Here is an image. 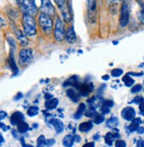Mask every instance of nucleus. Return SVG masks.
<instances>
[{
  "mask_svg": "<svg viewBox=\"0 0 144 147\" xmlns=\"http://www.w3.org/2000/svg\"><path fill=\"white\" fill-rule=\"evenodd\" d=\"M22 25L24 28V33L27 36H35L37 32L36 22L33 16L28 14H23Z\"/></svg>",
  "mask_w": 144,
  "mask_h": 147,
  "instance_id": "obj_1",
  "label": "nucleus"
},
{
  "mask_svg": "<svg viewBox=\"0 0 144 147\" xmlns=\"http://www.w3.org/2000/svg\"><path fill=\"white\" fill-rule=\"evenodd\" d=\"M139 108H140V111L141 113H144V101H142L140 105H139Z\"/></svg>",
  "mask_w": 144,
  "mask_h": 147,
  "instance_id": "obj_50",
  "label": "nucleus"
},
{
  "mask_svg": "<svg viewBox=\"0 0 144 147\" xmlns=\"http://www.w3.org/2000/svg\"><path fill=\"white\" fill-rule=\"evenodd\" d=\"M5 26H6V22L4 19H2L1 17H0V28H2Z\"/></svg>",
  "mask_w": 144,
  "mask_h": 147,
  "instance_id": "obj_41",
  "label": "nucleus"
},
{
  "mask_svg": "<svg viewBox=\"0 0 144 147\" xmlns=\"http://www.w3.org/2000/svg\"><path fill=\"white\" fill-rule=\"evenodd\" d=\"M54 1L58 5V7L59 8L65 22H69L71 20V14H70V10L67 5V1L66 0H54Z\"/></svg>",
  "mask_w": 144,
  "mask_h": 147,
  "instance_id": "obj_6",
  "label": "nucleus"
},
{
  "mask_svg": "<svg viewBox=\"0 0 144 147\" xmlns=\"http://www.w3.org/2000/svg\"><path fill=\"white\" fill-rule=\"evenodd\" d=\"M41 7L40 10L42 13H45L47 15H53L55 13V8L53 6V5L51 4L50 0H41Z\"/></svg>",
  "mask_w": 144,
  "mask_h": 147,
  "instance_id": "obj_8",
  "label": "nucleus"
},
{
  "mask_svg": "<svg viewBox=\"0 0 144 147\" xmlns=\"http://www.w3.org/2000/svg\"><path fill=\"white\" fill-rule=\"evenodd\" d=\"M111 76H113V77H119L120 76H122L123 70L120 68H114L111 70Z\"/></svg>",
  "mask_w": 144,
  "mask_h": 147,
  "instance_id": "obj_31",
  "label": "nucleus"
},
{
  "mask_svg": "<svg viewBox=\"0 0 144 147\" xmlns=\"http://www.w3.org/2000/svg\"><path fill=\"white\" fill-rule=\"evenodd\" d=\"M92 128H93V124L90 121H85V122H82L80 124L79 126V130L80 132H83V133H86V132H88Z\"/></svg>",
  "mask_w": 144,
  "mask_h": 147,
  "instance_id": "obj_17",
  "label": "nucleus"
},
{
  "mask_svg": "<svg viewBox=\"0 0 144 147\" xmlns=\"http://www.w3.org/2000/svg\"><path fill=\"white\" fill-rule=\"evenodd\" d=\"M137 133L138 134H144V128L143 127H139L137 129Z\"/></svg>",
  "mask_w": 144,
  "mask_h": 147,
  "instance_id": "obj_51",
  "label": "nucleus"
},
{
  "mask_svg": "<svg viewBox=\"0 0 144 147\" xmlns=\"http://www.w3.org/2000/svg\"><path fill=\"white\" fill-rule=\"evenodd\" d=\"M137 2L141 5V10L137 13V18L139 20V22L144 25V3L142 1H141V0H137Z\"/></svg>",
  "mask_w": 144,
  "mask_h": 147,
  "instance_id": "obj_22",
  "label": "nucleus"
},
{
  "mask_svg": "<svg viewBox=\"0 0 144 147\" xmlns=\"http://www.w3.org/2000/svg\"><path fill=\"white\" fill-rule=\"evenodd\" d=\"M142 101H144L143 100V98H141V97H135V98H133V103H135V104H138V105H140Z\"/></svg>",
  "mask_w": 144,
  "mask_h": 147,
  "instance_id": "obj_38",
  "label": "nucleus"
},
{
  "mask_svg": "<svg viewBox=\"0 0 144 147\" xmlns=\"http://www.w3.org/2000/svg\"><path fill=\"white\" fill-rule=\"evenodd\" d=\"M64 86H75V87H78L80 84H79V79H78V76H72L71 78H69L68 80H66L65 82H64Z\"/></svg>",
  "mask_w": 144,
  "mask_h": 147,
  "instance_id": "obj_20",
  "label": "nucleus"
},
{
  "mask_svg": "<svg viewBox=\"0 0 144 147\" xmlns=\"http://www.w3.org/2000/svg\"><path fill=\"white\" fill-rule=\"evenodd\" d=\"M119 138V135L118 132L116 133H111V132H109L105 135L104 136V140H105V143L108 144V145H112V141L114 140L115 138Z\"/></svg>",
  "mask_w": 144,
  "mask_h": 147,
  "instance_id": "obj_15",
  "label": "nucleus"
},
{
  "mask_svg": "<svg viewBox=\"0 0 144 147\" xmlns=\"http://www.w3.org/2000/svg\"><path fill=\"white\" fill-rule=\"evenodd\" d=\"M88 1V12L90 13H94L96 10V0H87Z\"/></svg>",
  "mask_w": 144,
  "mask_h": 147,
  "instance_id": "obj_26",
  "label": "nucleus"
},
{
  "mask_svg": "<svg viewBox=\"0 0 144 147\" xmlns=\"http://www.w3.org/2000/svg\"><path fill=\"white\" fill-rule=\"evenodd\" d=\"M3 142H4V138H3V136L0 135V144L3 143Z\"/></svg>",
  "mask_w": 144,
  "mask_h": 147,
  "instance_id": "obj_58",
  "label": "nucleus"
},
{
  "mask_svg": "<svg viewBox=\"0 0 144 147\" xmlns=\"http://www.w3.org/2000/svg\"><path fill=\"white\" fill-rule=\"evenodd\" d=\"M23 14H28L31 16H35L38 13V8L35 4L34 0H25V2L20 5Z\"/></svg>",
  "mask_w": 144,
  "mask_h": 147,
  "instance_id": "obj_4",
  "label": "nucleus"
},
{
  "mask_svg": "<svg viewBox=\"0 0 144 147\" xmlns=\"http://www.w3.org/2000/svg\"><path fill=\"white\" fill-rule=\"evenodd\" d=\"M141 89H142L141 84H136V85H135V86H133V87L131 89V92H132V93H137V92L141 91Z\"/></svg>",
  "mask_w": 144,
  "mask_h": 147,
  "instance_id": "obj_34",
  "label": "nucleus"
},
{
  "mask_svg": "<svg viewBox=\"0 0 144 147\" xmlns=\"http://www.w3.org/2000/svg\"><path fill=\"white\" fill-rule=\"evenodd\" d=\"M74 136L71 135H66L63 139V144L66 147H72L74 144Z\"/></svg>",
  "mask_w": 144,
  "mask_h": 147,
  "instance_id": "obj_24",
  "label": "nucleus"
},
{
  "mask_svg": "<svg viewBox=\"0 0 144 147\" xmlns=\"http://www.w3.org/2000/svg\"><path fill=\"white\" fill-rule=\"evenodd\" d=\"M74 141H75V142L79 143V142L80 141V136L79 135H75V136H74Z\"/></svg>",
  "mask_w": 144,
  "mask_h": 147,
  "instance_id": "obj_52",
  "label": "nucleus"
},
{
  "mask_svg": "<svg viewBox=\"0 0 144 147\" xmlns=\"http://www.w3.org/2000/svg\"><path fill=\"white\" fill-rule=\"evenodd\" d=\"M128 76H142L143 73H127Z\"/></svg>",
  "mask_w": 144,
  "mask_h": 147,
  "instance_id": "obj_42",
  "label": "nucleus"
},
{
  "mask_svg": "<svg viewBox=\"0 0 144 147\" xmlns=\"http://www.w3.org/2000/svg\"><path fill=\"white\" fill-rule=\"evenodd\" d=\"M77 88L80 90V95L83 97H86L94 90V85H93V83H91V82L90 83H83V84H80Z\"/></svg>",
  "mask_w": 144,
  "mask_h": 147,
  "instance_id": "obj_10",
  "label": "nucleus"
},
{
  "mask_svg": "<svg viewBox=\"0 0 144 147\" xmlns=\"http://www.w3.org/2000/svg\"><path fill=\"white\" fill-rule=\"evenodd\" d=\"M19 63L21 65H27L28 63L31 62L33 59V51L31 49H22L19 51Z\"/></svg>",
  "mask_w": 144,
  "mask_h": 147,
  "instance_id": "obj_7",
  "label": "nucleus"
},
{
  "mask_svg": "<svg viewBox=\"0 0 144 147\" xmlns=\"http://www.w3.org/2000/svg\"><path fill=\"white\" fill-rule=\"evenodd\" d=\"M108 3L111 4V5H115V4H119L120 3L122 0H107Z\"/></svg>",
  "mask_w": 144,
  "mask_h": 147,
  "instance_id": "obj_43",
  "label": "nucleus"
},
{
  "mask_svg": "<svg viewBox=\"0 0 144 147\" xmlns=\"http://www.w3.org/2000/svg\"><path fill=\"white\" fill-rule=\"evenodd\" d=\"M101 111H102V113H104V114L109 113H110V108H109V107H104V106H102Z\"/></svg>",
  "mask_w": 144,
  "mask_h": 147,
  "instance_id": "obj_39",
  "label": "nucleus"
},
{
  "mask_svg": "<svg viewBox=\"0 0 144 147\" xmlns=\"http://www.w3.org/2000/svg\"><path fill=\"white\" fill-rule=\"evenodd\" d=\"M13 1L16 4V5H21L24 2H25V0H13Z\"/></svg>",
  "mask_w": 144,
  "mask_h": 147,
  "instance_id": "obj_48",
  "label": "nucleus"
},
{
  "mask_svg": "<svg viewBox=\"0 0 144 147\" xmlns=\"http://www.w3.org/2000/svg\"><path fill=\"white\" fill-rule=\"evenodd\" d=\"M21 98H22V93H18L17 96L14 98V100H19V99H20Z\"/></svg>",
  "mask_w": 144,
  "mask_h": 147,
  "instance_id": "obj_54",
  "label": "nucleus"
},
{
  "mask_svg": "<svg viewBox=\"0 0 144 147\" xmlns=\"http://www.w3.org/2000/svg\"><path fill=\"white\" fill-rule=\"evenodd\" d=\"M21 144H22L23 147H33L32 145H28V144H27L24 142V138H21Z\"/></svg>",
  "mask_w": 144,
  "mask_h": 147,
  "instance_id": "obj_53",
  "label": "nucleus"
},
{
  "mask_svg": "<svg viewBox=\"0 0 144 147\" xmlns=\"http://www.w3.org/2000/svg\"><path fill=\"white\" fill-rule=\"evenodd\" d=\"M102 80H105V81H107V80H109L110 76H102Z\"/></svg>",
  "mask_w": 144,
  "mask_h": 147,
  "instance_id": "obj_56",
  "label": "nucleus"
},
{
  "mask_svg": "<svg viewBox=\"0 0 144 147\" xmlns=\"http://www.w3.org/2000/svg\"><path fill=\"white\" fill-rule=\"evenodd\" d=\"M58 105V100L57 98H51L50 100H46L44 106L48 110H52L57 107Z\"/></svg>",
  "mask_w": 144,
  "mask_h": 147,
  "instance_id": "obj_21",
  "label": "nucleus"
},
{
  "mask_svg": "<svg viewBox=\"0 0 144 147\" xmlns=\"http://www.w3.org/2000/svg\"><path fill=\"white\" fill-rule=\"evenodd\" d=\"M23 120H24V115L20 112H15L12 114L10 121H11V123L13 125H17L20 121H22Z\"/></svg>",
  "mask_w": 144,
  "mask_h": 147,
  "instance_id": "obj_13",
  "label": "nucleus"
},
{
  "mask_svg": "<svg viewBox=\"0 0 144 147\" xmlns=\"http://www.w3.org/2000/svg\"><path fill=\"white\" fill-rule=\"evenodd\" d=\"M121 116L126 121H133L135 118V111L133 107H125L121 112Z\"/></svg>",
  "mask_w": 144,
  "mask_h": 147,
  "instance_id": "obj_9",
  "label": "nucleus"
},
{
  "mask_svg": "<svg viewBox=\"0 0 144 147\" xmlns=\"http://www.w3.org/2000/svg\"><path fill=\"white\" fill-rule=\"evenodd\" d=\"M130 17V4L128 0H123V3L120 8V17H119V24L121 27L127 26L129 22Z\"/></svg>",
  "mask_w": 144,
  "mask_h": 147,
  "instance_id": "obj_3",
  "label": "nucleus"
},
{
  "mask_svg": "<svg viewBox=\"0 0 144 147\" xmlns=\"http://www.w3.org/2000/svg\"><path fill=\"white\" fill-rule=\"evenodd\" d=\"M8 43H9V45H11V47L13 48V49H15V47H16V44H15V42H14V40H13V38H12V37H8Z\"/></svg>",
  "mask_w": 144,
  "mask_h": 147,
  "instance_id": "obj_37",
  "label": "nucleus"
},
{
  "mask_svg": "<svg viewBox=\"0 0 144 147\" xmlns=\"http://www.w3.org/2000/svg\"><path fill=\"white\" fill-rule=\"evenodd\" d=\"M96 114V110L92 107V108H89L86 113H85V115L87 117H93V116H95V115Z\"/></svg>",
  "mask_w": 144,
  "mask_h": 147,
  "instance_id": "obj_33",
  "label": "nucleus"
},
{
  "mask_svg": "<svg viewBox=\"0 0 144 147\" xmlns=\"http://www.w3.org/2000/svg\"><path fill=\"white\" fill-rule=\"evenodd\" d=\"M141 123V118H135L132 121L131 124L129 125V127H128L129 131L130 132H133V131L137 130V129L140 127Z\"/></svg>",
  "mask_w": 144,
  "mask_h": 147,
  "instance_id": "obj_16",
  "label": "nucleus"
},
{
  "mask_svg": "<svg viewBox=\"0 0 144 147\" xmlns=\"http://www.w3.org/2000/svg\"><path fill=\"white\" fill-rule=\"evenodd\" d=\"M66 94L67 97L75 103L80 100V95H78V93L74 89H68L66 90Z\"/></svg>",
  "mask_w": 144,
  "mask_h": 147,
  "instance_id": "obj_18",
  "label": "nucleus"
},
{
  "mask_svg": "<svg viewBox=\"0 0 144 147\" xmlns=\"http://www.w3.org/2000/svg\"><path fill=\"white\" fill-rule=\"evenodd\" d=\"M50 122L55 128L57 133H61L64 130V124H63L62 121H59L58 119H52V120L50 121Z\"/></svg>",
  "mask_w": 144,
  "mask_h": 147,
  "instance_id": "obj_14",
  "label": "nucleus"
},
{
  "mask_svg": "<svg viewBox=\"0 0 144 147\" xmlns=\"http://www.w3.org/2000/svg\"><path fill=\"white\" fill-rule=\"evenodd\" d=\"M122 81L124 82L125 85H126V86H127V87H131V86H133V83H135V80H133V78H131V77H130V76H128L127 74V75H126L124 77H123Z\"/></svg>",
  "mask_w": 144,
  "mask_h": 147,
  "instance_id": "obj_28",
  "label": "nucleus"
},
{
  "mask_svg": "<svg viewBox=\"0 0 144 147\" xmlns=\"http://www.w3.org/2000/svg\"><path fill=\"white\" fill-rule=\"evenodd\" d=\"M12 133H13V136H14L15 138H19V136H18L17 130H15V129H12Z\"/></svg>",
  "mask_w": 144,
  "mask_h": 147,
  "instance_id": "obj_55",
  "label": "nucleus"
},
{
  "mask_svg": "<svg viewBox=\"0 0 144 147\" xmlns=\"http://www.w3.org/2000/svg\"><path fill=\"white\" fill-rule=\"evenodd\" d=\"M44 98L46 100H50L51 98H53V95H52V94H50V93H46L44 95Z\"/></svg>",
  "mask_w": 144,
  "mask_h": 147,
  "instance_id": "obj_44",
  "label": "nucleus"
},
{
  "mask_svg": "<svg viewBox=\"0 0 144 147\" xmlns=\"http://www.w3.org/2000/svg\"><path fill=\"white\" fill-rule=\"evenodd\" d=\"M55 140L54 139H48L46 140V146H51V145H53L55 144Z\"/></svg>",
  "mask_w": 144,
  "mask_h": 147,
  "instance_id": "obj_40",
  "label": "nucleus"
},
{
  "mask_svg": "<svg viewBox=\"0 0 144 147\" xmlns=\"http://www.w3.org/2000/svg\"><path fill=\"white\" fill-rule=\"evenodd\" d=\"M82 147H95V144H94V142L87 143V144H85Z\"/></svg>",
  "mask_w": 144,
  "mask_h": 147,
  "instance_id": "obj_49",
  "label": "nucleus"
},
{
  "mask_svg": "<svg viewBox=\"0 0 144 147\" xmlns=\"http://www.w3.org/2000/svg\"><path fill=\"white\" fill-rule=\"evenodd\" d=\"M0 128H1V129H3V130L4 131H6L7 129H9L10 128L8 127V126H5L4 123H2V122H0Z\"/></svg>",
  "mask_w": 144,
  "mask_h": 147,
  "instance_id": "obj_47",
  "label": "nucleus"
},
{
  "mask_svg": "<svg viewBox=\"0 0 144 147\" xmlns=\"http://www.w3.org/2000/svg\"><path fill=\"white\" fill-rule=\"evenodd\" d=\"M115 146L116 147H126L127 146V143L124 140H118L115 143Z\"/></svg>",
  "mask_w": 144,
  "mask_h": 147,
  "instance_id": "obj_35",
  "label": "nucleus"
},
{
  "mask_svg": "<svg viewBox=\"0 0 144 147\" xmlns=\"http://www.w3.org/2000/svg\"><path fill=\"white\" fill-rule=\"evenodd\" d=\"M38 111H39L38 107H31L27 110V115H28V116H30V117H33V116H35V115H36L38 113Z\"/></svg>",
  "mask_w": 144,
  "mask_h": 147,
  "instance_id": "obj_29",
  "label": "nucleus"
},
{
  "mask_svg": "<svg viewBox=\"0 0 144 147\" xmlns=\"http://www.w3.org/2000/svg\"><path fill=\"white\" fill-rule=\"evenodd\" d=\"M113 105H114L113 101H111V100H105V101H104V104H102V106H104L106 107L111 108V107H113Z\"/></svg>",
  "mask_w": 144,
  "mask_h": 147,
  "instance_id": "obj_36",
  "label": "nucleus"
},
{
  "mask_svg": "<svg viewBox=\"0 0 144 147\" xmlns=\"http://www.w3.org/2000/svg\"><path fill=\"white\" fill-rule=\"evenodd\" d=\"M46 145V139L44 136L41 135L37 139V147H44Z\"/></svg>",
  "mask_w": 144,
  "mask_h": 147,
  "instance_id": "obj_30",
  "label": "nucleus"
},
{
  "mask_svg": "<svg viewBox=\"0 0 144 147\" xmlns=\"http://www.w3.org/2000/svg\"><path fill=\"white\" fill-rule=\"evenodd\" d=\"M118 124H119V120L117 117H111V119L107 121V127L111 128V129L116 128Z\"/></svg>",
  "mask_w": 144,
  "mask_h": 147,
  "instance_id": "obj_27",
  "label": "nucleus"
},
{
  "mask_svg": "<svg viewBox=\"0 0 144 147\" xmlns=\"http://www.w3.org/2000/svg\"><path fill=\"white\" fill-rule=\"evenodd\" d=\"M7 116V113L5 111H1L0 112V120H3Z\"/></svg>",
  "mask_w": 144,
  "mask_h": 147,
  "instance_id": "obj_46",
  "label": "nucleus"
},
{
  "mask_svg": "<svg viewBox=\"0 0 144 147\" xmlns=\"http://www.w3.org/2000/svg\"><path fill=\"white\" fill-rule=\"evenodd\" d=\"M94 139H95V140H98V139H99V136H98V135H95V136H94Z\"/></svg>",
  "mask_w": 144,
  "mask_h": 147,
  "instance_id": "obj_57",
  "label": "nucleus"
},
{
  "mask_svg": "<svg viewBox=\"0 0 144 147\" xmlns=\"http://www.w3.org/2000/svg\"><path fill=\"white\" fill-rule=\"evenodd\" d=\"M9 64H10V67H11V69L13 70L14 75H17L19 73V68L16 65L15 63V59H14V57H13V51H11V54H10V58H9Z\"/></svg>",
  "mask_w": 144,
  "mask_h": 147,
  "instance_id": "obj_19",
  "label": "nucleus"
},
{
  "mask_svg": "<svg viewBox=\"0 0 144 147\" xmlns=\"http://www.w3.org/2000/svg\"><path fill=\"white\" fill-rule=\"evenodd\" d=\"M14 32H15V35H16L19 42L20 43V45H21L22 46H26L28 44V40L26 37V36L23 34L22 31L18 29V28H14Z\"/></svg>",
  "mask_w": 144,
  "mask_h": 147,
  "instance_id": "obj_12",
  "label": "nucleus"
},
{
  "mask_svg": "<svg viewBox=\"0 0 144 147\" xmlns=\"http://www.w3.org/2000/svg\"><path fill=\"white\" fill-rule=\"evenodd\" d=\"M95 116H96V117H95L94 121H95V123H96V124H101L102 121H104V115L96 113V114L95 115Z\"/></svg>",
  "mask_w": 144,
  "mask_h": 147,
  "instance_id": "obj_32",
  "label": "nucleus"
},
{
  "mask_svg": "<svg viewBox=\"0 0 144 147\" xmlns=\"http://www.w3.org/2000/svg\"><path fill=\"white\" fill-rule=\"evenodd\" d=\"M65 38H66L67 43H69V44H74L76 41V34H75V31L74 29V27H70L67 29V31L66 32Z\"/></svg>",
  "mask_w": 144,
  "mask_h": 147,
  "instance_id": "obj_11",
  "label": "nucleus"
},
{
  "mask_svg": "<svg viewBox=\"0 0 144 147\" xmlns=\"http://www.w3.org/2000/svg\"><path fill=\"white\" fill-rule=\"evenodd\" d=\"M39 26L44 34H50L52 31L53 28V20L50 15L45 13H41L38 19Z\"/></svg>",
  "mask_w": 144,
  "mask_h": 147,
  "instance_id": "obj_2",
  "label": "nucleus"
},
{
  "mask_svg": "<svg viewBox=\"0 0 144 147\" xmlns=\"http://www.w3.org/2000/svg\"><path fill=\"white\" fill-rule=\"evenodd\" d=\"M54 36L55 39L58 42L63 41L66 36V29H65V24L60 19H58L56 24H55V29H54Z\"/></svg>",
  "mask_w": 144,
  "mask_h": 147,
  "instance_id": "obj_5",
  "label": "nucleus"
},
{
  "mask_svg": "<svg viewBox=\"0 0 144 147\" xmlns=\"http://www.w3.org/2000/svg\"><path fill=\"white\" fill-rule=\"evenodd\" d=\"M17 129H18V131L20 133H26L29 129V126L27 122L22 121L17 124Z\"/></svg>",
  "mask_w": 144,
  "mask_h": 147,
  "instance_id": "obj_25",
  "label": "nucleus"
},
{
  "mask_svg": "<svg viewBox=\"0 0 144 147\" xmlns=\"http://www.w3.org/2000/svg\"><path fill=\"white\" fill-rule=\"evenodd\" d=\"M143 123H144V121H143Z\"/></svg>",
  "mask_w": 144,
  "mask_h": 147,
  "instance_id": "obj_59",
  "label": "nucleus"
},
{
  "mask_svg": "<svg viewBox=\"0 0 144 147\" xmlns=\"http://www.w3.org/2000/svg\"><path fill=\"white\" fill-rule=\"evenodd\" d=\"M86 110V106H85V104L83 103H80L79 105V107H78V109L76 111V113H74V118L75 119H80L81 116H82V114L84 113Z\"/></svg>",
  "mask_w": 144,
  "mask_h": 147,
  "instance_id": "obj_23",
  "label": "nucleus"
},
{
  "mask_svg": "<svg viewBox=\"0 0 144 147\" xmlns=\"http://www.w3.org/2000/svg\"><path fill=\"white\" fill-rule=\"evenodd\" d=\"M137 147H144V140L143 139H139L137 142Z\"/></svg>",
  "mask_w": 144,
  "mask_h": 147,
  "instance_id": "obj_45",
  "label": "nucleus"
}]
</instances>
